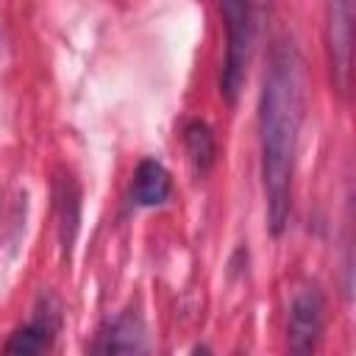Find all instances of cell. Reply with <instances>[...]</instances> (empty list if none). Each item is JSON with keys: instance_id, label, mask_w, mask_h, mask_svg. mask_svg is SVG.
<instances>
[{"instance_id": "obj_1", "label": "cell", "mask_w": 356, "mask_h": 356, "mask_svg": "<svg viewBox=\"0 0 356 356\" xmlns=\"http://www.w3.org/2000/svg\"><path fill=\"white\" fill-rule=\"evenodd\" d=\"M303 120V70L295 47L284 44L273 53L259 108L261 131V178L267 197L270 231L281 234L292 206V170L298 131Z\"/></svg>"}, {"instance_id": "obj_2", "label": "cell", "mask_w": 356, "mask_h": 356, "mask_svg": "<svg viewBox=\"0 0 356 356\" xmlns=\"http://www.w3.org/2000/svg\"><path fill=\"white\" fill-rule=\"evenodd\" d=\"M222 6V19H225V64H222V78H220V92L228 103L236 100L242 81H245V64H248V50H250V3L248 0H220Z\"/></svg>"}, {"instance_id": "obj_3", "label": "cell", "mask_w": 356, "mask_h": 356, "mask_svg": "<svg viewBox=\"0 0 356 356\" xmlns=\"http://www.w3.org/2000/svg\"><path fill=\"white\" fill-rule=\"evenodd\" d=\"M350 44H353V0H328V53L337 89L350 83Z\"/></svg>"}, {"instance_id": "obj_4", "label": "cell", "mask_w": 356, "mask_h": 356, "mask_svg": "<svg viewBox=\"0 0 356 356\" xmlns=\"http://www.w3.org/2000/svg\"><path fill=\"white\" fill-rule=\"evenodd\" d=\"M323 312H325V303L314 286H303L292 295V303H289V348L292 350L306 353L314 348L323 331Z\"/></svg>"}, {"instance_id": "obj_5", "label": "cell", "mask_w": 356, "mask_h": 356, "mask_svg": "<svg viewBox=\"0 0 356 356\" xmlns=\"http://www.w3.org/2000/svg\"><path fill=\"white\" fill-rule=\"evenodd\" d=\"M172 192V181L170 172L164 170L161 161L156 159H145L139 161L136 172H134V184H131V203L150 209V206H161Z\"/></svg>"}, {"instance_id": "obj_6", "label": "cell", "mask_w": 356, "mask_h": 356, "mask_svg": "<svg viewBox=\"0 0 356 356\" xmlns=\"http://www.w3.org/2000/svg\"><path fill=\"white\" fill-rule=\"evenodd\" d=\"M97 350H103V353H139V350H145V328H142L139 317L125 314V317L114 320L108 334H103V342L97 345Z\"/></svg>"}, {"instance_id": "obj_7", "label": "cell", "mask_w": 356, "mask_h": 356, "mask_svg": "<svg viewBox=\"0 0 356 356\" xmlns=\"http://www.w3.org/2000/svg\"><path fill=\"white\" fill-rule=\"evenodd\" d=\"M184 145H186V153H189L192 164H195L200 172L211 167L217 147H214V136H211V131H209L206 122L192 120V122L184 128Z\"/></svg>"}, {"instance_id": "obj_8", "label": "cell", "mask_w": 356, "mask_h": 356, "mask_svg": "<svg viewBox=\"0 0 356 356\" xmlns=\"http://www.w3.org/2000/svg\"><path fill=\"white\" fill-rule=\"evenodd\" d=\"M50 339H53V325H47L44 320H36V323L19 328L8 339L6 353H39V350L50 348Z\"/></svg>"}]
</instances>
